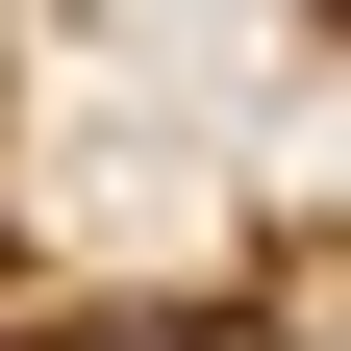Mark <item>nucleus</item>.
Instances as JSON below:
<instances>
[{
	"mask_svg": "<svg viewBox=\"0 0 351 351\" xmlns=\"http://www.w3.org/2000/svg\"><path fill=\"white\" fill-rule=\"evenodd\" d=\"M0 301H25V226H0Z\"/></svg>",
	"mask_w": 351,
	"mask_h": 351,
	"instance_id": "obj_1",
	"label": "nucleus"
}]
</instances>
